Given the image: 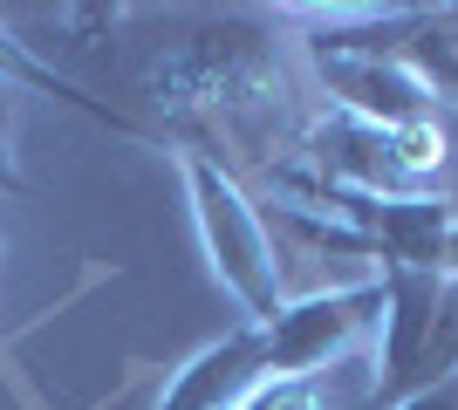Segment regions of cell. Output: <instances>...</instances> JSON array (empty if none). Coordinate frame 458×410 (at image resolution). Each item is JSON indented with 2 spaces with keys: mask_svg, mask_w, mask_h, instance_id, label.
Listing matches in <instances>:
<instances>
[{
  "mask_svg": "<svg viewBox=\"0 0 458 410\" xmlns=\"http://www.w3.org/2000/svg\"><path fill=\"white\" fill-rule=\"evenodd\" d=\"M144 96L185 137L178 151H219L233 178H240V164L247 172L281 164L308 123L301 82H294V41L267 7L212 14L206 28L157 48V62L144 69Z\"/></svg>",
  "mask_w": 458,
  "mask_h": 410,
  "instance_id": "1",
  "label": "cell"
},
{
  "mask_svg": "<svg viewBox=\"0 0 458 410\" xmlns=\"http://www.w3.org/2000/svg\"><path fill=\"white\" fill-rule=\"evenodd\" d=\"M172 157H178V178H185V205H191L212 280L226 288V301L240 308L247 329H267L287 301L281 254H274V233H267V205L219 157H199V151H172Z\"/></svg>",
  "mask_w": 458,
  "mask_h": 410,
  "instance_id": "2",
  "label": "cell"
},
{
  "mask_svg": "<svg viewBox=\"0 0 458 410\" xmlns=\"http://www.w3.org/2000/svg\"><path fill=\"white\" fill-rule=\"evenodd\" d=\"M377 329H383V273L356 280V288L287 294L281 314L260 329L267 376H335L349 363H369L377 356Z\"/></svg>",
  "mask_w": 458,
  "mask_h": 410,
  "instance_id": "3",
  "label": "cell"
},
{
  "mask_svg": "<svg viewBox=\"0 0 458 410\" xmlns=\"http://www.w3.org/2000/svg\"><path fill=\"white\" fill-rule=\"evenodd\" d=\"M315 89L328 96V110H343L356 123L377 130H403L418 117H438L431 82L411 69V55H301Z\"/></svg>",
  "mask_w": 458,
  "mask_h": 410,
  "instance_id": "4",
  "label": "cell"
},
{
  "mask_svg": "<svg viewBox=\"0 0 458 410\" xmlns=\"http://www.w3.org/2000/svg\"><path fill=\"white\" fill-rule=\"evenodd\" d=\"M287 157L308 164L315 178H328V185H343V192H369V198H411L418 192V185L397 172V157H390V130L356 123V117H343V110L308 117Z\"/></svg>",
  "mask_w": 458,
  "mask_h": 410,
  "instance_id": "5",
  "label": "cell"
},
{
  "mask_svg": "<svg viewBox=\"0 0 458 410\" xmlns=\"http://www.w3.org/2000/svg\"><path fill=\"white\" fill-rule=\"evenodd\" d=\"M267 383V349L260 329H226L219 342H206L199 356H185L172 370V383L157 390V410H233L240 397H253Z\"/></svg>",
  "mask_w": 458,
  "mask_h": 410,
  "instance_id": "6",
  "label": "cell"
},
{
  "mask_svg": "<svg viewBox=\"0 0 458 410\" xmlns=\"http://www.w3.org/2000/svg\"><path fill=\"white\" fill-rule=\"evenodd\" d=\"M0 89H35V96H55V103H76L82 117H96V123H110L116 137H144L123 110H110V103H96V96H82L76 82L62 76L55 62H41L35 55V41H21L7 21H0Z\"/></svg>",
  "mask_w": 458,
  "mask_h": 410,
  "instance_id": "7",
  "label": "cell"
},
{
  "mask_svg": "<svg viewBox=\"0 0 458 410\" xmlns=\"http://www.w3.org/2000/svg\"><path fill=\"white\" fill-rule=\"evenodd\" d=\"M390 157H397V172L424 192V185H431V178L452 164V137H445V117H418V123H403V130H390Z\"/></svg>",
  "mask_w": 458,
  "mask_h": 410,
  "instance_id": "8",
  "label": "cell"
},
{
  "mask_svg": "<svg viewBox=\"0 0 458 410\" xmlns=\"http://www.w3.org/2000/svg\"><path fill=\"white\" fill-rule=\"evenodd\" d=\"M233 410H328V376H267Z\"/></svg>",
  "mask_w": 458,
  "mask_h": 410,
  "instance_id": "9",
  "label": "cell"
},
{
  "mask_svg": "<svg viewBox=\"0 0 458 410\" xmlns=\"http://www.w3.org/2000/svg\"><path fill=\"white\" fill-rule=\"evenodd\" d=\"M48 21H55L62 35H76L69 48H89V55H96V48H103V41L123 28V7H55Z\"/></svg>",
  "mask_w": 458,
  "mask_h": 410,
  "instance_id": "10",
  "label": "cell"
},
{
  "mask_svg": "<svg viewBox=\"0 0 458 410\" xmlns=\"http://www.w3.org/2000/svg\"><path fill=\"white\" fill-rule=\"evenodd\" d=\"M28 192V172H21V151H14V89H0V198Z\"/></svg>",
  "mask_w": 458,
  "mask_h": 410,
  "instance_id": "11",
  "label": "cell"
},
{
  "mask_svg": "<svg viewBox=\"0 0 458 410\" xmlns=\"http://www.w3.org/2000/svg\"><path fill=\"white\" fill-rule=\"evenodd\" d=\"M390 410H458V376H438V383L411 390L403 404H390Z\"/></svg>",
  "mask_w": 458,
  "mask_h": 410,
  "instance_id": "12",
  "label": "cell"
},
{
  "mask_svg": "<svg viewBox=\"0 0 458 410\" xmlns=\"http://www.w3.org/2000/svg\"><path fill=\"white\" fill-rule=\"evenodd\" d=\"M445 280L458 288V226H452V239H445Z\"/></svg>",
  "mask_w": 458,
  "mask_h": 410,
  "instance_id": "13",
  "label": "cell"
},
{
  "mask_svg": "<svg viewBox=\"0 0 458 410\" xmlns=\"http://www.w3.org/2000/svg\"><path fill=\"white\" fill-rule=\"evenodd\" d=\"M445 28H452V41H458V7H445Z\"/></svg>",
  "mask_w": 458,
  "mask_h": 410,
  "instance_id": "14",
  "label": "cell"
},
{
  "mask_svg": "<svg viewBox=\"0 0 458 410\" xmlns=\"http://www.w3.org/2000/svg\"><path fill=\"white\" fill-rule=\"evenodd\" d=\"M445 205H452V219H458V185H452V192H445Z\"/></svg>",
  "mask_w": 458,
  "mask_h": 410,
  "instance_id": "15",
  "label": "cell"
},
{
  "mask_svg": "<svg viewBox=\"0 0 458 410\" xmlns=\"http://www.w3.org/2000/svg\"><path fill=\"white\" fill-rule=\"evenodd\" d=\"M0 273H7V239H0Z\"/></svg>",
  "mask_w": 458,
  "mask_h": 410,
  "instance_id": "16",
  "label": "cell"
}]
</instances>
